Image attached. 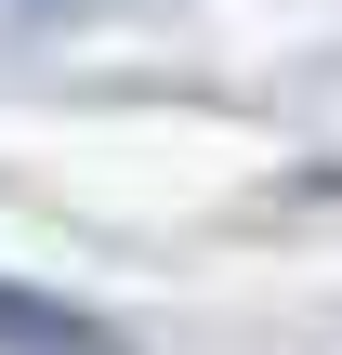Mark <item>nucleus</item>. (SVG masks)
<instances>
[{
	"label": "nucleus",
	"mask_w": 342,
	"mask_h": 355,
	"mask_svg": "<svg viewBox=\"0 0 342 355\" xmlns=\"http://www.w3.org/2000/svg\"><path fill=\"white\" fill-rule=\"evenodd\" d=\"M0 355H119V329L79 316V303H53V290H13L0 277Z\"/></svg>",
	"instance_id": "f257e3e1"
}]
</instances>
